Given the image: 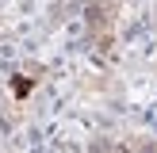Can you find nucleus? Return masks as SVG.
Here are the masks:
<instances>
[{"mask_svg": "<svg viewBox=\"0 0 157 153\" xmlns=\"http://www.w3.org/2000/svg\"><path fill=\"white\" fill-rule=\"evenodd\" d=\"M31 88H35V76H15V80H12V92H15V96H27Z\"/></svg>", "mask_w": 157, "mask_h": 153, "instance_id": "obj_1", "label": "nucleus"}]
</instances>
